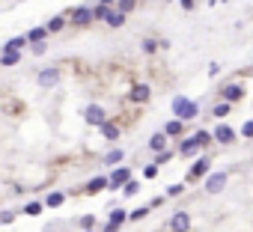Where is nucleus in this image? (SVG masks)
Returning a JSON list of instances; mask_svg holds the SVG:
<instances>
[{
  "label": "nucleus",
  "instance_id": "f257e3e1",
  "mask_svg": "<svg viewBox=\"0 0 253 232\" xmlns=\"http://www.w3.org/2000/svg\"><path fill=\"white\" fill-rule=\"evenodd\" d=\"M197 113H200V104L191 101L188 95H176L173 98V116H176V119L191 122V119H197Z\"/></svg>",
  "mask_w": 253,
  "mask_h": 232
},
{
  "label": "nucleus",
  "instance_id": "f03ea898",
  "mask_svg": "<svg viewBox=\"0 0 253 232\" xmlns=\"http://www.w3.org/2000/svg\"><path fill=\"white\" fill-rule=\"evenodd\" d=\"M36 84H39L42 90L57 87V84H60V66H48V69H42L39 74H36Z\"/></svg>",
  "mask_w": 253,
  "mask_h": 232
},
{
  "label": "nucleus",
  "instance_id": "7ed1b4c3",
  "mask_svg": "<svg viewBox=\"0 0 253 232\" xmlns=\"http://www.w3.org/2000/svg\"><path fill=\"white\" fill-rule=\"evenodd\" d=\"M66 18H69V24H75V27H90L92 24V6H75Z\"/></svg>",
  "mask_w": 253,
  "mask_h": 232
},
{
  "label": "nucleus",
  "instance_id": "20e7f679",
  "mask_svg": "<svg viewBox=\"0 0 253 232\" xmlns=\"http://www.w3.org/2000/svg\"><path fill=\"white\" fill-rule=\"evenodd\" d=\"M84 119H87V125H101V122H107V113H104L101 104H87L84 107Z\"/></svg>",
  "mask_w": 253,
  "mask_h": 232
},
{
  "label": "nucleus",
  "instance_id": "39448f33",
  "mask_svg": "<svg viewBox=\"0 0 253 232\" xmlns=\"http://www.w3.org/2000/svg\"><path fill=\"white\" fill-rule=\"evenodd\" d=\"M221 98H224L227 104H235V101L244 98V87L235 84V81H232V84H224V87H221Z\"/></svg>",
  "mask_w": 253,
  "mask_h": 232
},
{
  "label": "nucleus",
  "instance_id": "423d86ee",
  "mask_svg": "<svg viewBox=\"0 0 253 232\" xmlns=\"http://www.w3.org/2000/svg\"><path fill=\"white\" fill-rule=\"evenodd\" d=\"M170 232H191V211H176L170 217Z\"/></svg>",
  "mask_w": 253,
  "mask_h": 232
},
{
  "label": "nucleus",
  "instance_id": "0eeeda50",
  "mask_svg": "<svg viewBox=\"0 0 253 232\" xmlns=\"http://www.w3.org/2000/svg\"><path fill=\"white\" fill-rule=\"evenodd\" d=\"M128 98H131L134 104H146V101L152 98V90H149V84H134V87H131V93H128Z\"/></svg>",
  "mask_w": 253,
  "mask_h": 232
},
{
  "label": "nucleus",
  "instance_id": "6e6552de",
  "mask_svg": "<svg viewBox=\"0 0 253 232\" xmlns=\"http://www.w3.org/2000/svg\"><path fill=\"white\" fill-rule=\"evenodd\" d=\"M224 185H227V173H224V170L208 173V179H206V190H208V193H221Z\"/></svg>",
  "mask_w": 253,
  "mask_h": 232
},
{
  "label": "nucleus",
  "instance_id": "1a4fd4ad",
  "mask_svg": "<svg viewBox=\"0 0 253 232\" xmlns=\"http://www.w3.org/2000/svg\"><path fill=\"white\" fill-rule=\"evenodd\" d=\"M128 179H131V170H128V167H116L111 176H107V187H114V190H116V187H122Z\"/></svg>",
  "mask_w": 253,
  "mask_h": 232
},
{
  "label": "nucleus",
  "instance_id": "9d476101",
  "mask_svg": "<svg viewBox=\"0 0 253 232\" xmlns=\"http://www.w3.org/2000/svg\"><path fill=\"white\" fill-rule=\"evenodd\" d=\"M211 140H218V143L230 146V143L235 140V131H232L230 125H214V131H211Z\"/></svg>",
  "mask_w": 253,
  "mask_h": 232
},
{
  "label": "nucleus",
  "instance_id": "9b49d317",
  "mask_svg": "<svg viewBox=\"0 0 253 232\" xmlns=\"http://www.w3.org/2000/svg\"><path fill=\"white\" fill-rule=\"evenodd\" d=\"M208 170H211V161H208V158H197V161H194V167L188 170V182H194V179L206 176Z\"/></svg>",
  "mask_w": 253,
  "mask_h": 232
},
{
  "label": "nucleus",
  "instance_id": "f8f14e48",
  "mask_svg": "<svg viewBox=\"0 0 253 232\" xmlns=\"http://www.w3.org/2000/svg\"><path fill=\"white\" fill-rule=\"evenodd\" d=\"M185 134V122L182 119H170L164 125V137H182Z\"/></svg>",
  "mask_w": 253,
  "mask_h": 232
},
{
  "label": "nucleus",
  "instance_id": "ddd939ff",
  "mask_svg": "<svg viewBox=\"0 0 253 232\" xmlns=\"http://www.w3.org/2000/svg\"><path fill=\"white\" fill-rule=\"evenodd\" d=\"M125 18H128V15H122L119 9H107L104 24H107V27H122V24H125Z\"/></svg>",
  "mask_w": 253,
  "mask_h": 232
},
{
  "label": "nucleus",
  "instance_id": "4468645a",
  "mask_svg": "<svg viewBox=\"0 0 253 232\" xmlns=\"http://www.w3.org/2000/svg\"><path fill=\"white\" fill-rule=\"evenodd\" d=\"M18 60H21V51H3L0 54V69H12L18 66Z\"/></svg>",
  "mask_w": 253,
  "mask_h": 232
},
{
  "label": "nucleus",
  "instance_id": "2eb2a0df",
  "mask_svg": "<svg viewBox=\"0 0 253 232\" xmlns=\"http://www.w3.org/2000/svg\"><path fill=\"white\" fill-rule=\"evenodd\" d=\"M63 203H66V193H63V190H51V193H48V200H45L42 206H45V209H60Z\"/></svg>",
  "mask_w": 253,
  "mask_h": 232
},
{
  "label": "nucleus",
  "instance_id": "dca6fc26",
  "mask_svg": "<svg viewBox=\"0 0 253 232\" xmlns=\"http://www.w3.org/2000/svg\"><path fill=\"white\" fill-rule=\"evenodd\" d=\"M66 24H69V18H66V15H54V18L45 24V30H48V36H51V33H60V30H66Z\"/></svg>",
  "mask_w": 253,
  "mask_h": 232
},
{
  "label": "nucleus",
  "instance_id": "f3484780",
  "mask_svg": "<svg viewBox=\"0 0 253 232\" xmlns=\"http://www.w3.org/2000/svg\"><path fill=\"white\" fill-rule=\"evenodd\" d=\"M24 39H27V45H36V42H45V39H48V30H45V27H33V30H30L27 36H24Z\"/></svg>",
  "mask_w": 253,
  "mask_h": 232
},
{
  "label": "nucleus",
  "instance_id": "a211bd4d",
  "mask_svg": "<svg viewBox=\"0 0 253 232\" xmlns=\"http://www.w3.org/2000/svg\"><path fill=\"white\" fill-rule=\"evenodd\" d=\"M197 152H200V146H197L191 137H185V140H182V146H179V155H185V158H194Z\"/></svg>",
  "mask_w": 253,
  "mask_h": 232
},
{
  "label": "nucleus",
  "instance_id": "6ab92c4d",
  "mask_svg": "<svg viewBox=\"0 0 253 232\" xmlns=\"http://www.w3.org/2000/svg\"><path fill=\"white\" fill-rule=\"evenodd\" d=\"M104 187H107V176H95V179L87 182L84 190H87V193H98V190H104Z\"/></svg>",
  "mask_w": 253,
  "mask_h": 232
},
{
  "label": "nucleus",
  "instance_id": "aec40b11",
  "mask_svg": "<svg viewBox=\"0 0 253 232\" xmlns=\"http://www.w3.org/2000/svg\"><path fill=\"white\" fill-rule=\"evenodd\" d=\"M149 149H152V152H164V149H167V137H164V131H158V134L149 137Z\"/></svg>",
  "mask_w": 253,
  "mask_h": 232
},
{
  "label": "nucleus",
  "instance_id": "412c9836",
  "mask_svg": "<svg viewBox=\"0 0 253 232\" xmlns=\"http://www.w3.org/2000/svg\"><path fill=\"white\" fill-rule=\"evenodd\" d=\"M21 48H27L24 36H12V39H6V45H3V51H21Z\"/></svg>",
  "mask_w": 253,
  "mask_h": 232
},
{
  "label": "nucleus",
  "instance_id": "4be33fe9",
  "mask_svg": "<svg viewBox=\"0 0 253 232\" xmlns=\"http://www.w3.org/2000/svg\"><path fill=\"white\" fill-rule=\"evenodd\" d=\"M122 158H125V152H122V149H111V152L104 155V164H107V167H116Z\"/></svg>",
  "mask_w": 253,
  "mask_h": 232
},
{
  "label": "nucleus",
  "instance_id": "5701e85b",
  "mask_svg": "<svg viewBox=\"0 0 253 232\" xmlns=\"http://www.w3.org/2000/svg\"><path fill=\"white\" fill-rule=\"evenodd\" d=\"M98 128H101L104 140H116V137H119V125H114V122H101Z\"/></svg>",
  "mask_w": 253,
  "mask_h": 232
},
{
  "label": "nucleus",
  "instance_id": "b1692460",
  "mask_svg": "<svg viewBox=\"0 0 253 232\" xmlns=\"http://www.w3.org/2000/svg\"><path fill=\"white\" fill-rule=\"evenodd\" d=\"M42 211H45V206H42L39 200H33V203H27V206H24V214H27V217H39Z\"/></svg>",
  "mask_w": 253,
  "mask_h": 232
},
{
  "label": "nucleus",
  "instance_id": "393cba45",
  "mask_svg": "<svg viewBox=\"0 0 253 232\" xmlns=\"http://www.w3.org/2000/svg\"><path fill=\"white\" fill-rule=\"evenodd\" d=\"M114 9H119L122 15H128V12H134V9H137V0H116Z\"/></svg>",
  "mask_w": 253,
  "mask_h": 232
},
{
  "label": "nucleus",
  "instance_id": "a878e982",
  "mask_svg": "<svg viewBox=\"0 0 253 232\" xmlns=\"http://www.w3.org/2000/svg\"><path fill=\"white\" fill-rule=\"evenodd\" d=\"M140 48H143V54H155V51L161 48V42H158V39H143Z\"/></svg>",
  "mask_w": 253,
  "mask_h": 232
},
{
  "label": "nucleus",
  "instance_id": "bb28decb",
  "mask_svg": "<svg viewBox=\"0 0 253 232\" xmlns=\"http://www.w3.org/2000/svg\"><path fill=\"white\" fill-rule=\"evenodd\" d=\"M125 220H128V211H122V209H114L111 217H107V223H119V226H122Z\"/></svg>",
  "mask_w": 253,
  "mask_h": 232
},
{
  "label": "nucleus",
  "instance_id": "cd10ccee",
  "mask_svg": "<svg viewBox=\"0 0 253 232\" xmlns=\"http://www.w3.org/2000/svg\"><path fill=\"white\" fill-rule=\"evenodd\" d=\"M191 140L203 149V146H208V143H211V134H208V131H197V134H191Z\"/></svg>",
  "mask_w": 253,
  "mask_h": 232
},
{
  "label": "nucleus",
  "instance_id": "c85d7f7f",
  "mask_svg": "<svg viewBox=\"0 0 253 232\" xmlns=\"http://www.w3.org/2000/svg\"><path fill=\"white\" fill-rule=\"evenodd\" d=\"M137 190H140V182H134V179H128V182L122 185V193H125V197H134Z\"/></svg>",
  "mask_w": 253,
  "mask_h": 232
},
{
  "label": "nucleus",
  "instance_id": "c756f323",
  "mask_svg": "<svg viewBox=\"0 0 253 232\" xmlns=\"http://www.w3.org/2000/svg\"><path fill=\"white\" fill-rule=\"evenodd\" d=\"M173 158V152L170 149H164V152H155V167H161V164H167Z\"/></svg>",
  "mask_w": 253,
  "mask_h": 232
},
{
  "label": "nucleus",
  "instance_id": "7c9ffc66",
  "mask_svg": "<svg viewBox=\"0 0 253 232\" xmlns=\"http://www.w3.org/2000/svg\"><path fill=\"white\" fill-rule=\"evenodd\" d=\"M146 214H149V206H140V209H134V211L128 214V220H143Z\"/></svg>",
  "mask_w": 253,
  "mask_h": 232
},
{
  "label": "nucleus",
  "instance_id": "2f4dec72",
  "mask_svg": "<svg viewBox=\"0 0 253 232\" xmlns=\"http://www.w3.org/2000/svg\"><path fill=\"white\" fill-rule=\"evenodd\" d=\"M241 137H244V140H253V119L241 125Z\"/></svg>",
  "mask_w": 253,
  "mask_h": 232
},
{
  "label": "nucleus",
  "instance_id": "473e14b6",
  "mask_svg": "<svg viewBox=\"0 0 253 232\" xmlns=\"http://www.w3.org/2000/svg\"><path fill=\"white\" fill-rule=\"evenodd\" d=\"M211 113H214V116H221V119H224V116L230 113V104H227V101H221V104H218V107H214Z\"/></svg>",
  "mask_w": 253,
  "mask_h": 232
},
{
  "label": "nucleus",
  "instance_id": "72a5a7b5",
  "mask_svg": "<svg viewBox=\"0 0 253 232\" xmlns=\"http://www.w3.org/2000/svg\"><path fill=\"white\" fill-rule=\"evenodd\" d=\"M30 51H33L36 57H42V54L48 51V45H45V42H36V45H30Z\"/></svg>",
  "mask_w": 253,
  "mask_h": 232
},
{
  "label": "nucleus",
  "instance_id": "f704fd0d",
  "mask_svg": "<svg viewBox=\"0 0 253 232\" xmlns=\"http://www.w3.org/2000/svg\"><path fill=\"white\" fill-rule=\"evenodd\" d=\"M182 190H185V185H170V187H167V197H179Z\"/></svg>",
  "mask_w": 253,
  "mask_h": 232
},
{
  "label": "nucleus",
  "instance_id": "c9c22d12",
  "mask_svg": "<svg viewBox=\"0 0 253 232\" xmlns=\"http://www.w3.org/2000/svg\"><path fill=\"white\" fill-rule=\"evenodd\" d=\"M15 220V211H0V223H12Z\"/></svg>",
  "mask_w": 253,
  "mask_h": 232
},
{
  "label": "nucleus",
  "instance_id": "e433bc0d",
  "mask_svg": "<svg viewBox=\"0 0 253 232\" xmlns=\"http://www.w3.org/2000/svg\"><path fill=\"white\" fill-rule=\"evenodd\" d=\"M143 176H146V179H155V176H158V167H155V164H149L146 170H143Z\"/></svg>",
  "mask_w": 253,
  "mask_h": 232
},
{
  "label": "nucleus",
  "instance_id": "4c0bfd02",
  "mask_svg": "<svg viewBox=\"0 0 253 232\" xmlns=\"http://www.w3.org/2000/svg\"><path fill=\"white\" fill-rule=\"evenodd\" d=\"M92 223H95V217H92V214H87V217H81V226H84V229H92Z\"/></svg>",
  "mask_w": 253,
  "mask_h": 232
},
{
  "label": "nucleus",
  "instance_id": "58836bf2",
  "mask_svg": "<svg viewBox=\"0 0 253 232\" xmlns=\"http://www.w3.org/2000/svg\"><path fill=\"white\" fill-rule=\"evenodd\" d=\"M101 232H119V223H104Z\"/></svg>",
  "mask_w": 253,
  "mask_h": 232
},
{
  "label": "nucleus",
  "instance_id": "ea45409f",
  "mask_svg": "<svg viewBox=\"0 0 253 232\" xmlns=\"http://www.w3.org/2000/svg\"><path fill=\"white\" fill-rule=\"evenodd\" d=\"M218 71H221V66H218V63H211V66H208V77H214Z\"/></svg>",
  "mask_w": 253,
  "mask_h": 232
},
{
  "label": "nucleus",
  "instance_id": "a19ab883",
  "mask_svg": "<svg viewBox=\"0 0 253 232\" xmlns=\"http://www.w3.org/2000/svg\"><path fill=\"white\" fill-rule=\"evenodd\" d=\"M182 9H194V0H182Z\"/></svg>",
  "mask_w": 253,
  "mask_h": 232
},
{
  "label": "nucleus",
  "instance_id": "79ce46f5",
  "mask_svg": "<svg viewBox=\"0 0 253 232\" xmlns=\"http://www.w3.org/2000/svg\"><path fill=\"white\" fill-rule=\"evenodd\" d=\"M87 232H95V229H87Z\"/></svg>",
  "mask_w": 253,
  "mask_h": 232
}]
</instances>
